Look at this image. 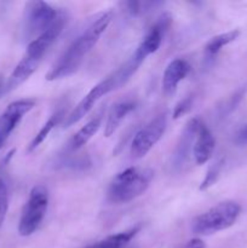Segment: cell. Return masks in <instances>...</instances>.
<instances>
[{
	"instance_id": "obj_11",
	"label": "cell",
	"mask_w": 247,
	"mask_h": 248,
	"mask_svg": "<svg viewBox=\"0 0 247 248\" xmlns=\"http://www.w3.org/2000/svg\"><path fill=\"white\" fill-rule=\"evenodd\" d=\"M215 148L216 140L212 132L203 124V121L200 120L193 144V157L196 165H205L210 161L215 153Z\"/></svg>"
},
{
	"instance_id": "obj_17",
	"label": "cell",
	"mask_w": 247,
	"mask_h": 248,
	"mask_svg": "<svg viewBox=\"0 0 247 248\" xmlns=\"http://www.w3.org/2000/svg\"><path fill=\"white\" fill-rule=\"evenodd\" d=\"M139 230L140 227L138 225V227L131 228V229L125 230V232L110 235V236L106 237V239L101 240L96 244H92L84 248H127L131 240L139 232Z\"/></svg>"
},
{
	"instance_id": "obj_9",
	"label": "cell",
	"mask_w": 247,
	"mask_h": 248,
	"mask_svg": "<svg viewBox=\"0 0 247 248\" xmlns=\"http://www.w3.org/2000/svg\"><path fill=\"white\" fill-rule=\"evenodd\" d=\"M113 91H115V89H114V85L110 77H108L107 79L102 80L101 82L94 85V86L87 92V94H85V97H82L81 101L73 108V110L65 116L64 121H63L64 127H70V126L79 123L81 119H84L85 116L93 109V107L96 106V103L102 98V97H104L106 94H108L109 92Z\"/></svg>"
},
{
	"instance_id": "obj_10",
	"label": "cell",
	"mask_w": 247,
	"mask_h": 248,
	"mask_svg": "<svg viewBox=\"0 0 247 248\" xmlns=\"http://www.w3.org/2000/svg\"><path fill=\"white\" fill-rule=\"evenodd\" d=\"M35 107L34 99H18L6 107L0 115V150L4 147L10 135L18 126L26 114Z\"/></svg>"
},
{
	"instance_id": "obj_15",
	"label": "cell",
	"mask_w": 247,
	"mask_h": 248,
	"mask_svg": "<svg viewBox=\"0 0 247 248\" xmlns=\"http://www.w3.org/2000/svg\"><path fill=\"white\" fill-rule=\"evenodd\" d=\"M102 123H103V114H98L94 118H92L91 120L87 124H85L77 133L73 135V137L70 138L69 142H68L67 149L69 152H77V150L81 149L84 145H86L90 140H92L94 135L98 132V130L101 128Z\"/></svg>"
},
{
	"instance_id": "obj_8",
	"label": "cell",
	"mask_w": 247,
	"mask_h": 248,
	"mask_svg": "<svg viewBox=\"0 0 247 248\" xmlns=\"http://www.w3.org/2000/svg\"><path fill=\"white\" fill-rule=\"evenodd\" d=\"M65 23H67V16H65L64 12L60 11L57 18L51 24L50 28L46 29L41 35H39L38 38H35L28 44L23 57L31 62L35 63V64H40L44 56L46 55V52L50 50L51 46L56 43V40L62 34Z\"/></svg>"
},
{
	"instance_id": "obj_13",
	"label": "cell",
	"mask_w": 247,
	"mask_h": 248,
	"mask_svg": "<svg viewBox=\"0 0 247 248\" xmlns=\"http://www.w3.org/2000/svg\"><path fill=\"white\" fill-rule=\"evenodd\" d=\"M199 123H200V119L194 118L184 127L183 133L181 136V140H179L176 150L173 153V156H172L173 167H178L179 169L181 166H183L184 162L188 160V157L193 153V144L194 140H195Z\"/></svg>"
},
{
	"instance_id": "obj_2",
	"label": "cell",
	"mask_w": 247,
	"mask_h": 248,
	"mask_svg": "<svg viewBox=\"0 0 247 248\" xmlns=\"http://www.w3.org/2000/svg\"><path fill=\"white\" fill-rule=\"evenodd\" d=\"M153 178V170L147 167H128L111 179L107 190V198L113 203L131 202L148 190Z\"/></svg>"
},
{
	"instance_id": "obj_5",
	"label": "cell",
	"mask_w": 247,
	"mask_h": 248,
	"mask_svg": "<svg viewBox=\"0 0 247 248\" xmlns=\"http://www.w3.org/2000/svg\"><path fill=\"white\" fill-rule=\"evenodd\" d=\"M58 10L45 1H29L23 16L24 38L34 40L44 33L58 16Z\"/></svg>"
},
{
	"instance_id": "obj_6",
	"label": "cell",
	"mask_w": 247,
	"mask_h": 248,
	"mask_svg": "<svg viewBox=\"0 0 247 248\" xmlns=\"http://www.w3.org/2000/svg\"><path fill=\"white\" fill-rule=\"evenodd\" d=\"M167 127V113L157 114L148 124H145L133 137L130 148V155L132 159L144 157L157 142L161 140Z\"/></svg>"
},
{
	"instance_id": "obj_25",
	"label": "cell",
	"mask_w": 247,
	"mask_h": 248,
	"mask_svg": "<svg viewBox=\"0 0 247 248\" xmlns=\"http://www.w3.org/2000/svg\"><path fill=\"white\" fill-rule=\"evenodd\" d=\"M2 86H4V85H2V79H0V94H1L2 92Z\"/></svg>"
},
{
	"instance_id": "obj_3",
	"label": "cell",
	"mask_w": 247,
	"mask_h": 248,
	"mask_svg": "<svg viewBox=\"0 0 247 248\" xmlns=\"http://www.w3.org/2000/svg\"><path fill=\"white\" fill-rule=\"evenodd\" d=\"M241 213V206L235 201H223L199 215L191 223V232L201 236L216 234L232 227Z\"/></svg>"
},
{
	"instance_id": "obj_21",
	"label": "cell",
	"mask_w": 247,
	"mask_h": 248,
	"mask_svg": "<svg viewBox=\"0 0 247 248\" xmlns=\"http://www.w3.org/2000/svg\"><path fill=\"white\" fill-rule=\"evenodd\" d=\"M7 208H9V193L5 182L0 178V228L6 217Z\"/></svg>"
},
{
	"instance_id": "obj_12",
	"label": "cell",
	"mask_w": 247,
	"mask_h": 248,
	"mask_svg": "<svg viewBox=\"0 0 247 248\" xmlns=\"http://www.w3.org/2000/svg\"><path fill=\"white\" fill-rule=\"evenodd\" d=\"M190 72V64L185 60L176 58L171 61L162 75V91L166 96L176 93L179 82L183 81Z\"/></svg>"
},
{
	"instance_id": "obj_20",
	"label": "cell",
	"mask_w": 247,
	"mask_h": 248,
	"mask_svg": "<svg viewBox=\"0 0 247 248\" xmlns=\"http://www.w3.org/2000/svg\"><path fill=\"white\" fill-rule=\"evenodd\" d=\"M220 169H222V161H216L212 166L208 169L207 173H206L205 179L202 181V183L200 184V190H206L210 186H212L216 183V181L218 179L220 174Z\"/></svg>"
},
{
	"instance_id": "obj_1",
	"label": "cell",
	"mask_w": 247,
	"mask_h": 248,
	"mask_svg": "<svg viewBox=\"0 0 247 248\" xmlns=\"http://www.w3.org/2000/svg\"><path fill=\"white\" fill-rule=\"evenodd\" d=\"M113 21V11H102L94 16V18L87 24L86 28L80 33L77 39L64 50L57 61L46 74V80L64 79L74 74L84 62L85 57L98 43L99 38L104 34Z\"/></svg>"
},
{
	"instance_id": "obj_18",
	"label": "cell",
	"mask_w": 247,
	"mask_h": 248,
	"mask_svg": "<svg viewBox=\"0 0 247 248\" xmlns=\"http://www.w3.org/2000/svg\"><path fill=\"white\" fill-rule=\"evenodd\" d=\"M239 31H227V33H222L213 36L212 39H210V40L207 41V44L205 45V48H203V52H205L206 57H215L224 46L229 45L230 43L236 40V39L239 38Z\"/></svg>"
},
{
	"instance_id": "obj_24",
	"label": "cell",
	"mask_w": 247,
	"mask_h": 248,
	"mask_svg": "<svg viewBox=\"0 0 247 248\" xmlns=\"http://www.w3.org/2000/svg\"><path fill=\"white\" fill-rule=\"evenodd\" d=\"M239 140H242V142H246V140H247V126L244 128V130H242V132L240 133Z\"/></svg>"
},
{
	"instance_id": "obj_23",
	"label": "cell",
	"mask_w": 247,
	"mask_h": 248,
	"mask_svg": "<svg viewBox=\"0 0 247 248\" xmlns=\"http://www.w3.org/2000/svg\"><path fill=\"white\" fill-rule=\"evenodd\" d=\"M182 248H205V244L200 239H193L189 242H186Z\"/></svg>"
},
{
	"instance_id": "obj_19",
	"label": "cell",
	"mask_w": 247,
	"mask_h": 248,
	"mask_svg": "<svg viewBox=\"0 0 247 248\" xmlns=\"http://www.w3.org/2000/svg\"><path fill=\"white\" fill-rule=\"evenodd\" d=\"M161 5V2L157 1H126L124 2V6L126 7L128 12L133 16H140V15H144L147 12H149L150 10L155 9L156 6Z\"/></svg>"
},
{
	"instance_id": "obj_16",
	"label": "cell",
	"mask_w": 247,
	"mask_h": 248,
	"mask_svg": "<svg viewBox=\"0 0 247 248\" xmlns=\"http://www.w3.org/2000/svg\"><path fill=\"white\" fill-rule=\"evenodd\" d=\"M65 116L67 115H65L64 108H60V109H57L56 111H53V113L51 114L50 118L47 119V121L44 124L43 127H41L40 130H39V132L36 133L35 137L31 140V144L28 145V149H27V152L31 153L33 150H35L36 148H38L39 145H40L41 143H43L44 140L48 137V135L52 132L53 128H55L56 126L60 125L62 121H64Z\"/></svg>"
},
{
	"instance_id": "obj_4",
	"label": "cell",
	"mask_w": 247,
	"mask_h": 248,
	"mask_svg": "<svg viewBox=\"0 0 247 248\" xmlns=\"http://www.w3.org/2000/svg\"><path fill=\"white\" fill-rule=\"evenodd\" d=\"M48 207V191L44 186H35L22 210L18 222V234L31 236L36 232L45 218Z\"/></svg>"
},
{
	"instance_id": "obj_14",
	"label": "cell",
	"mask_w": 247,
	"mask_h": 248,
	"mask_svg": "<svg viewBox=\"0 0 247 248\" xmlns=\"http://www.w3.org/2000/svg\"><path fill=\"white\" fill-rule=\"evenodd\" d=\"M135 109L136 102L131 101V99H125V101L116 102L115 104H113L111 108L109 109L106 125H104V136L110 137L111 135H114L121 123L125 120L126 116Z\"/></svg>"
},
{
	"instance_id": "obj_7",
	"label": "cell",
	"mask_w": 247,
	"mask_h": 248,
	"mask_svg": "<svg viewBox=\"0 0 247 248\" xmlns=\"http://www.w3.org/2000/svg\"><path fill=\"white\" fill-rule=\"evenodd\" d=\"M171 24L172 16L169 12L162 14L155 21V23L150 27L149 31H147V34L143 38V40L139 43L138 47L136 48L133 55L131 56L130 60L135 63V65L139 68L150 55H153V53H155L159 50L160 45H161L162 40H164L165 34L167 33Z\"/></svg>"
},
{
	"instance_id": "obj_22",
	"label": "cell",
	"mask_w": 247,
	"mask_h": 248,
	"mask_svg": "<svg viewBox=\"0 0 247 248\" xmlns=\"http://www.w3.org/2000/svg\"><path fill=\"white\" fill-rule=\"evenodd\" d=\"M193 101H194V98L191 96H188V97H185L184 99H182V101L177 104L176 108H174L173 119H178V118H181V116L185 115V114L191 109Z\"/></svg>"
}]
</instances>
